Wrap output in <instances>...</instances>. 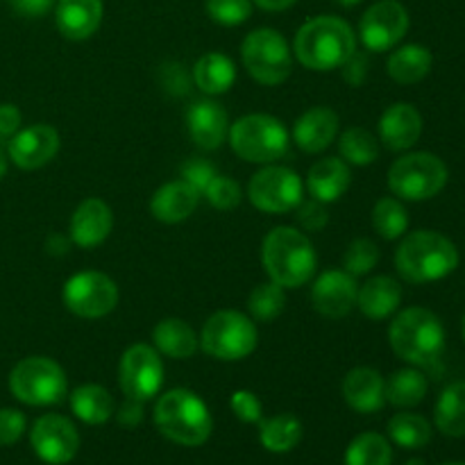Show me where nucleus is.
<instances>
[{"label": "nucleus", "mask_w": 465, "mask_h": 465, "mask_svg": "<svg viewBox=\"0 0 465 465\" xmlns=\"http://www.w3.org/2000/svg\"><path fill=\"white\" fill-rule=\"evenodd\" d=\"M116 420L121 427H127V430H134V427L141 425L143 420V402H136V400H125L121 409L116 413Z\"/></svg>", "instance_id": "49"}, {"label": "nucleus", "mask_w": 465, "mask_h": 465, "mask_svg": "<svg viewBox=\"0 0 465 465\" xmlns=\"http://www.w3.org/2000/svg\"><path fill=\"white\" fill-rule=\"evenodd\" d=\"M59 143H62L59 132L53 125L36 123L25 130H18L9 139L7 157L23 171H36L53 162L54 154L59 153Z\"/></svg>", "instance_id": "17"}, {"label": "nucleus", "mask_w": 465, "mask_h": 465, "mask_svg": "<svg viewBox=\"0 0 465 465\" xmlns=\"http://www.w3.org/2000/svg\"><path fill=\"white\" fill-rule=\"evenodd\" d=\"M204 9H207V16L218 25L236 27L243 25L252 16V0H207Z\"/></svg>", "instance_id": "40"}, {"label": "nucleus", "mask_w": 465, "mask_h": 465, "mask_svg": "<svg viewBox=\"0 0 465 465\" xmlns=\"http://www.w3.org/2000/svg\"><path fill=\"white\" fill-rule=\"evenodd\" d=\"M463 341H465V318H463Z\"/></svg>", "instance_id": "56"}, {"label": "nucleus", "mask_w": 465, "mask_h": 465, "mask_svg": "<svg viewBox=\"0 0 465 465\" xmlns=\"http://www.w3.org/2000/svg\"><path fill=\"white\" fill-rule=\"evenodd\" d=\"M350 182H352L350 166L339 157L321 159L307 173L309 195L322 204L336 203L339 198H343L345 191L350 189Z\"/></svg>", "instance_id": "25"}, {"label": "nucleus", "mask_w": 465, "mask_h": 465, "mask_svg": "<svg viewBox=\"0 0 465 465\" xmlns=\"http://www.w3.org/2000/svg\"><path fill=\"white\" fill-rule=\"evenodd\" d=\"M404 465H427V463L422 461V459H409V461L404 463Z\"/></svg>", "instance_id": "55"}, {"label": "nucleus", "mask_w": 465, "mask_h": 465, "mask_svg": "<svg viewBox=\"0 0 465 465\" xmlns=\"http://www.w3.org/2000/svg\"><path fill=\"white\" fill-rule=\"evenodd\" d=\"M163 86H166L171 94H186L189 91V77L184 75V71H182L180 64H168V66H163Z\"/></svg>", "instance_id": "50"}, {"label": "nucleus", "mask_w": 465, "mask_h": 465, "mask_svg": "<svg viewBox=\"0 0 465 465\" xmlns=\"http://www.w3.org/2000/svg\"><path fill=\"white\" fill-rule=\"evenodd\" d=\"M389 343L402 361L431 371L445 352V327L430 309L409 307L391 322Z\"/></svg>", "instance_id": "3"}, {"label": "nucleus", "mask_w": 465, "mask_h": 465, "mask_svg": "<svg viewBox=\"0 0 465 465\" xmlns=\"http://www.w3.org/2000/svg\"><path fill=\"white\" fill-rule=\"evenodd\" d=\"M434 422L440 434L450 439L465 436V381H454L445 386L443 393L436 400Z\"/></svg>", "instance_id": "32"}, {"label": "nucleus", "mask_w": 465, "mask_h": 465, "mask_svg": "<svg viewBox=\"0 0 465 465\" xmlns=\"http://www.w3.org/2000/svg\"><path fill=\"white\" fill-rule=\"evenodd\" d=\"M259 341L252 318L234 309H223L207 318L200 334V348L218 361H243Z\"/></svg>", "instance_id": "9"}, {"label": "nucleus", "mask_w": 465, "mask_h": 465, "mask_svg": "<svg viewBox=\"0 0 465 465\" xmlns=\"http://www.w3.org/2000/svg\"><path fill=\"white\" fill-rule=\"evenodd\" d=\"M68 402H71V411L75 413L77 420H82L84 425H104L116 413V402H114L112 393L98 384L77 386Z\"/></svg>", "instance_id": "28"}, {"label": "nucleus", "mask_w": 465, "mask_h": 465, "mask_svg": "<svg viewBox=\"0 0 465 465\" xmlns=\"http://www.w3.org/2000/svg\"><path fill=\"white\" fill-rule=\"evenodd\" d=\"M293 53L304 68L330 73L357 53V35L339 16H313L298 30Z\"/></svg>", "instance_id": "1"}, {"label": "nucleus", "mask_w": 465, "mask_h": 465, "mask_svg": "<svg viewBox=\"0 0 465 465\" xmlns=\"http://www.w3.org/2000/svg\"><path fill=\"white\" fill-rule=\"evenodd\" d=\"M114 227V213L104 200L86 198L77 204L68 225V236L82 250H94L109 239Z\"/></svg>", "instance_id": "18"}, {"label": "nucleus", "mask_w": 465, "mask_h": 465, "mask_svg": "<svg viewBox=\"0 0 465 465\" xmlns=\"http://www.w3.org/2000/svg\"><path fill=\"white\" fill-rule=\"evenodd\" d=\"M153 345L168 359H191L198 352L200 336L182 318H163L153 330Z\"/></svg>", "instance_id": "27"}, {"label": "nucleus", "mask_w": 465, "mask_h": 465, "mask_svg": "<svg viewBox=\"0 0 465 465\" xmlns=\"http://www.w3.org/2000/svg\"><path fill=\"white\" fill-rule=\"evenodd\" d=\"M357 277L341 268H330V271L321 272L312 286L313 309L330 321L348 316L357 307Z\"/></svg>", "instance_id": "16"}, {"label": "nucleus", "mask_w": 465, "mask_h": 465, "mask_svg": "<svg viewBox=\"0 0 465 465\" xmlns=\"http://www.w3.org/2000/svg\"><path fill=\"white\" fill-rule=\"evenodd\" d=\"M241 59L248 75L263 86H280L293 71L289 44L272 27H259L250 32L241 45Z\"/></svg>", "instance_id": "10"}, {"label": "nucleus", "mask_w": 465, "mask_h": 465, "mask_svg": "<svg viewBox=\"0 0 465 465\" xmlns=\"http://www.w3.org/2000/svg\"><path fill=\"white\" fill-rule=\"evenodd\" d=\"M103 0H57L54 23L62 36L71 41H84L95 35L103 23Z\"/></svg>", "instance_id": "22"}, {"label": "nucleus", "mask_w": 465, "mask_h": 465, "mask_svg": "<svg viewBox=\"0 0 465 465\" xmlns=\"http://www.w3.org/2000/svg\"><path fill=\"white\" fill-rule=\"evenodd\" d=\"M9 7L25 18H41L54 7V0H7Z\"/></svg>", "instance_id": "47"}, {"label": "nucleus", "mask_w": 465, "mask_h": 465, "mask_svg": "<svg viewBox=\"0 0 465 465\" xmlns=\"http://www.w3.org/2000/svg\"><path fill=\"white\" fill-rule=\"evenodd\" d=\"M336 136H339V116L330 107L307 109L293 125L295 145L309 154H318L330 148Z\"/></svg>", "instance_id": "23"}, {"label": "nucleus", "mask_w": 465, "mask_h": 465, "mask_svg": "<svg viewBox=\"0 0 465 465\" xmlns=\"http://www.w3.org/2000/svg\"><path fill=\"white\" fill-rule=\"evenodd\" d=\"M27 420L18 409H0V448L18 443L25 434Z\"/></svg>", "instance_id": "44"}, {"label": "nucleus", "mask_w": 465, "mask_h": 465, "mask_svg": "<svg viewBox=\"0 0 465 465\" xmlns=\"http://www.w3.org/2000/svg\"><path fill=\"white\" fill-rule=\"evenodd\" d=\"M203 195L184 180H173L168 184L159 186L150 200V213L159 223L166 225H177V223L191 218V213L198 209Z\"/></svg>", "instance_id": "24"}, {"label": "nucleus", "mask_w": 465, "mask_h": 465, "mask_svg": "<svg viewBox=\"0 0 465 465\" xmlns=\"http://www.w3.org/2000/svg\"><path fill=\"white\" fill-rule=\"evenodd\" d=\"M262 263L268 280L282 289H300L307 284L318 268L312 239L298 227H275L262 243Z\"/></svg>", "instance_id": "2"}, {"label": "nucleus", "mask_w": 465, "mask_h": 465, "mask_svg": "<svg viewBox=\"0 0 465 465\" xmlns=\"http://www.w3.org/2000/svg\"><path fill=\"white\" fill-rule=\"evenodd\" d=\"M154 425L168 440L184 448H200L213 431V418L200 395L189 389H173L154 404Z\"/></svg>", "instance_id": "5"}, {"label": "nucleus", "mask_w": 465, "mask_h": 465, "mask_svg": "<svg viewBox=\"0 0 465 465\" xmlns=\"http://www.w3.org/2000/svg\"><path fill=\"white\" fill-rule=\"evenodd\" d=\"M186 127L193 143L203 150L221 148L230 134V118L216 100H195L186 112Z\"/></svg>", "instance_id": "19"}, {"label": "nucleus", "mask_w": 465, "mask_h": 465, "mask_svg": "<svg viewBox=\"0 0 465 465\" xmlns=\"http://www.w3.org/2000/svg\"><path fill=\"white\" fill-rule=\"evenodd\" d=\"M45 248H48V252L54 254V257H62V254L68 250V241L64 239V236L53 234L48 239V245H45Z\"/></svg>", "instance_id": "52"}, {"label": "nucleus", "mask_w": 465, "mask_h": 465, "mask_svg": "<svg viewBox=\"0 0 465 465\" xmlns=\"http://www.w3.org/2000/svg\"><path fill=\"white\" fill-rule=\"evenodd\" d=\"M443 465H465V463H443Z\"/></svg>", "instance_id": "57"}, {"label": "nucleus", "mask_w": 465, "mask_h": 465, "mask_svg": "<svg viewBox=\"0 0 465 465\" xmlns=\"http://www.w3.org/2000/svg\"><path fill=\"white\" fill-rule=\"evenodd\" d=\"M295 212H298L300 227H302V230H307V232H321L322 227L330 223V213H327L325 204L318 203V200H313V198L307 200V203L302 200V203L298 204V209H295Z\"/></svg>", "instance_id": "45"}, {"label": "nucleus", "mask_w": 465, "mask_h": 465, "mask_svg": "<svg viewBox=\"0 0 465 465\" xmlns=\"http://www.w3.org/2000/svg\"><path fill=\"white\" fill-rule=\"evenodd\" d=\"M402 302V286L389 275L371 277L363 286H359L357 307L371 321H386L398 312Z\"/></svg>", "instance_id": "26"}, {"label": "nucleus", "mask_w": 465, "mask_h": 465, "mask_svg": "<svg viewBox=\"0 0 465 465\" xmlns=\"http://www.w3.org/2000/svg\"><path fill=\"white\" fill-rule=\"evenodd\" d=\"M193 82L207 95L227 94L236 82L234 62L223 53L203 54L193 66Z\"/></svg>", "instance_id": "30"}, {"label": "nucleus", "mask_w": 465, "mask_h": 465, "mask_svg": "<svg viewBox=\"0 0 465 465\" xmlns=\"http://www.w3.org/2000/svg\"><path fill=\"white\" fill-rule=\"evenodd\" d=\"M9 391L30 407H54L68 395L64 368L50 357H25L9 372Z\"/></svg>", "instance_id": "7"}, {"label": "nucleus", "mask_w": 465, "mask_h": 465, "mask_svg": "<svg viewBox=\"0 0 465 465\" xmlns=\"http://www.w3.org/2000/svg\"><path fill=\"white\" fill-rule=\"evenodd\" d=\"M448 166L431 153H409L389 168V189L398 200L425 203L436 198L448 184Z\"/></svg>", "instance_id": "8"}, {"label": "nucleus", "mask_w": 465, "mask_h": 465, "mask_svg": "<svg viewBox=\"0 0 465 465\" xmlns=\"http://www.w3.org/2000/svg\"><path fill=\"white\" fill-rule=\"evenodd\" d=\"M409 32V12L400 0H380L371 5L359 23L361 44L371 53L395 48Z\"/></svg>", "instance_id": "14"}, {"label": "nucleus", "mask_w": 465, "mask_h": 465, "mask_svg": "<svg viewBox=\"0 0 465 465\" xmlns=\"http://www.w3.org/2000/svg\"><path fill=\"white\" fill-rule=\"evenodd\" d=\"M302 422L293 413H280L259 420V440L272 454H286L302 440Z\"/></svg>", "instance_id": "31"}, {"label": "nucleus", "mask_w": 465, "mask_h": 465, "mask_svg": "<svg viewBox=\"0 0 465 465\" xmlns=\"http://www.w3.org/2000/svg\"><path fill=\"white\" fill-rule=\"evenodd\" d=\"M7 154L3 153V148H0V180H3L5 175H7Z\"/></svg>", "instance_id": "53"}, {"label": "nucleus", "mask_w": 465, "mask_h": 465, "mask_svg": "<svg viewBox=\"0 0 465 465\" xmlns=\"http://www.w3.org/2000/svg\"><path fill=\"white\" fill-rule=\"evenodd\" d=\"M431 64H434V57H431L430 48L420 44H409L391 53L386 71H389L391 80H395L398 84H418L430 75Z\"/></svg>", "instance_id": "29"}, {"label": "nucleus", "mask_w": 465, "mask_h": 465, "mask_svg": "<svg viewBox=\"0 0 465 465\" xmlns=\"http://www.w3.org/2000/svg\"><path fill=\"white\" fill-rule=\"evenodd\" d=\"M422 134V116L413 104L395 103L381 114L380 141L391 153H404L413 148Z\"/></svg>", "instance_id": "20"}, {"label": "nucleus", "mask_w": 465, "mask_h": 465, "mask_svg": "<svg viewBox=\"0 0 465 465\" xmlns=\"http://www.w3.org/2000/svg\"><path fill=\"white\" fill-rule=\"evenodd\" d=\"M236 157L250 163H272L289 153L291 136L280 118L271 114H248L236 118L227 134Z\"/></svg>", "instance_id": "6"}, {"label": "nucleus", "mask_w": 465, "mask_h": 465, "mask_svg": "<svg viewBox=\"0 0 465 465\" xmlns=\"http://www.w3.org/2000/svg\"><path fill=\"white\" fill-rule=\"evenodd\" d=\"M380 262V248L371 239H354L343 257V268L352 277H363Z\"/></svg>", "instance_id": "39"}, {"label": "nucleus", "mask_w": 465, "mask_h": 465, "mask_svg": "<svg viewBox=\"0 0 465 465\" xmlns=\"http://www.w3.org/2000/svg\"><path fill=\"white\" fill-rule=\"evenodd\" d=\"M62 300L71 313L80 318H104L118 304V286L109 275L98 271H82L68 277Z\"/></svg>", "instance_id": "12"}, {"label": "nucleus", "mask_w": 465, "mask_h": 465, "mask_svg": "<svg viewBox=\"0 0 465 465\" xmlns=\"http://www.w3.org/2000/svg\"><path fill=\"white\" fill-rule=\"evenodd\" d=\"M230 407L232 411H234V416L239 418L241 422H245V425H259V420L263 418L262 400H259L252 391H234L230 398Z\"/></svg>", "instance_id": "42"}, {"label": "nucleus", "mask_w": 465, "mask_h": 465, "mask_svg": "<svg viewBox=\"0 0 465 465\" xmlns=\"http://www.w3.org/2000/svg\"><path fill=\"white\" fill-rule=\"evenodd\" d=\"M30 445L44 463L66 465L75 459L80 450V434L68 418L48 413L32 425Z\"/></svg>", "instance_id": "15"}, {"label": "nucleus", "mask_w": 465, "mask_h": 465, "mask_svg": "<svg viewBox=\"0 0 465 465\" xmlns=\"http://www.w3.org/2000/svg\"><path fill=\"white\" fill-rule=\"evenodd\" d=\"M252 3L263 12H284L291 5H295V0H252Z\"/></svg>", "instance_id": "51"}, {"label": "nucleus", "mask_w": 465, "mask_h": 465, "mask_svg": "<svg viewBox=\"0 0 465 465\" xmlns=\"http://www.w3.org/2000/svg\"><path fill=\"white\" fill-rule=\"evenodd\" d=\"M459 266V250L448 236L431 230L411 232L395 250V268L409 284L445 280Z\"/></svg>", "instance_id": "4"}, {"label": "nucleus", "mask_w": 465, "mask_h": 465, "mask_svg": "<svg viewBox=\"0 0 465 465\" xmlns=\"http://www.w3.org/2000/svg\"><path fill=\"white\" fill-rule=\"evenodd\" d=\"M302 177L286 166H266L250 177L248 198L254 209L263 213L295 212L298 204L304 200Z\"/></svg>", "instance_id": "11"}, {"label": "nucleus", "mask_w": 465, "mask_h": 465, "mask_svg": "<svg viewBox=\"0 0 465 465\" xmlns=\"http://www.w3.org/2000/svg\"><path fill=\"white\" fill-rule=\"evenodd\" d=\"M393 448L389 440L377 431L359 434L345 450V465H391Z\"/></svg>", "instance_id": "35"}, {"label": "nucleus", "mask_w": 465, "mask_h": 465, "mask_svg": "<svg viewBox=\"0 0 465 465\" xmlns=\"http://www.w3.org/2000/svg\"><path fill=\"white\" fill-rule=\"evenodd\" d=\"M389 439L398 448L420 450L431 440V425L418 413H398L389 420Z\"/></svg>", "instance_id": "34"}, {"label": "nucleus", "mask_w": 465, "mask_h": 465, "mask_svg": "<svg viewBox=\"0 0 465 465\" xmlns=\"http://www.w3.org/2000/svg\"><path fill=\"white\" fill-rule=\"evenodd\" d=\"M216 175H218L216 166L203 157H191L182 163V180L189 182V184L193 186L200 195L204 193V189L212 184V180Z\"/></svg>", "instance_id": "43"}, {"label": "nucleus", "mask_w": 465, "mask_h": 465, "mask_svg": "<svg viewBox=\"0 0 465 465\" xmlns=\"http://www.w3.org/2000/svg\"><path fill=\"white\" fill-rule=\"evenodd\" d=\"M118 386L127 400L148 402L163 386V363L154 345L136 343L123 352L118 363Z\"/></svg>", "instance_id": "13"}, {"label": "nucleus", "mask_w": 465, "mask_h": 465, "mask_svg": "<svg viewBox=\"0 0 465 465\" xmlns=\"http://www.w3.org/2000/svg\"><path fill=\"white\" fill-rule=\"evenodd\" d=\"M372 227L381 239H400L409 230V212L398 198L386 195V198L377 200V204L372 207Z\"/></svg>", "instance_id": "37"}, {"label": "nucleus", "mask_w": 465, "mask_h": 465, "mask_svg": "<svg viewBox=\"0 0 465 465\" xmlns=\"http://www.w3.org/2000/svg\"><path fill=\"white\" fill-rule=\"evenodd\" d=\"M341 68H343V77L350 86L363 84V80H366V73H368L366 54L354 53L352 57H350Z\"/></svg>", "instance_id": "48"}, {"label": "nucleus", "mask_w": 465, "mask_h": 465, "mask_svg": "<svg viewBox=\"0 0 465 465\" xmlns=\"http://www.w3.org/2000/svg\"><path fill=\"white\" fill-rule=\"evenodd\" d=\"M345 402L357 413H377L386 404V381L375 368H352L341 384Z\"/></svg>", "instance_id": "21"}, {"label": "nucleus", "mask_w": 465, "mask_h": 465, "mask_svg": "<svg viewBox=\"0 0 465 465\" xmlns=\"http://www.w3.org/2000/svg\"><path fill=\"white\" fill-rule=\"evenodd\" d=\"M286 307V289H282L275 282H263L252 289L248 295V312L252 321L259 322H272L275 318L282 316Z\"/></svg>", "instance_id": "38"}, {"label": "nucleus", "mask_w": 465, "mask_h": 465, "mask_svg": "<svg viewBox=\"0 0 465 465\" xmlns=\"http://www.w3.org/2000/svg\"><path fill=\"white\" fill-rule=\"evenodd\" d=\"M203 198L212 204L218 212H230V209H236L243 200V191H241L239 182L232 180V177L216 175L212 180V184L204 189Z\"/></svg>", "instance_id": "41"}, {"label": "nucleus", "mask_w": 465, "mask_h": 465, "mask_svg": "<svg viewBox=\"0 0 465 465\" xmlns=\"http://www.w3.org/2000/svg\"><path fill=\"white\" fill-rule=\"evenodd\" d=\"M341 157L352 166H371L380 157V141L366 127H350L341 134Z\"/></svg>", "instance_id": "36"}, {"label": "nucleus", "mask_w": 465, "mask_h": 465, "mask_svg": "<svg viewBox=\"0 0 465 465\" xmlns=\"http://www.w3.org/2000/svg\"><path fill=\"white\" fill-rule=\"evenodd\" d=\"M336 5H341V7H354V5H359L361 0H334Z\"/></svg>", "instance_id": "54"}, {"label": "nucleus", "mask_w": 465, "mask_h": 465, "mask_svg": "<svg viewBox=\"0 0 465 465\" xmlns=\"http://www.w3.org/2000/svg\"><path fill=\"white\" fill-rule=\"evenodd\" d=\"M430 381L425 372L418 368H404V371L393 372L386 381V402H391L398 409H411L425 400Z\"/></svg>", "instance_id": "33"}, {"label": "nucleus", "mask_w": 465, "mask_h": 465, "mask_svg": "<svg viewBox=\"0 0 465 465\" xmlns=\"http://www.w3.org/2000/svg\"><path fill=\"white\" fill-rule=\"evenodd\" d=\"M21 112L16 104H0V141H9L18 130H21Z\"/></svg>", "instance_id": "46"}]
</instances>
